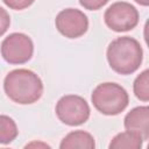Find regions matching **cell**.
I'll return each mask as SVG.
<instances>
[{
	"label": "cell",
	"mask_w": 149,
	"mask_h": 149,
	"mask_svg": "<svg viewBox=\"0 0 149 149\" xmlns=\"http://www.w3.org/2000/svg\"><path fill=\"white\" fill-rule=\"evenodd\" d=\"M127 130L140 134L144 141L149 137V108L148 106H137L130 109L123 120Z\"/></svg>",
	"instance_id": "cell-8"
},
{
	"label": "cell",
	"mask_w": 149,
	"mask_h": 149,
	"mask_svg": "<svg viewBox=\"0 0 149 149\" xmlns=\"http://www.w3.org/2000/svg\"><path fill=\"white\" fill-rule=\"evenodd\" d=\"M19 134L15 121L5 114H0V144L13 142Z\"/></svg>",
	"instance_id": "cell-11"
},
{
	"label": "cell",
	"mask_w": 149,
	"mask_h": 149,
	"mask_svg": "<svg viewBox=\"0 0 149 149\" xmlns=\"http://www.w3.org/2000/svg\"><path fill=\"white\" fill-rule=\"evenodd\" d=\"M143 137L132 130H126L122 133L116 134L111 143H109V149H140L143 143Z\"/></svg>",
	"instance_id": "cell-10"
},
{
	"label": "cell",
	"mask_w": 149,
	"mask_h": 149,
	"mask_svg": "<svg viewBox=\"0 0 149 149\" xmlns=\"http://www.w3.org/2000/svg\"><path fill=\"white\" fill-rule=\"evenodd\" d=\"M106 57L113 71L119 74H132L142 63L143 50L137 40L121 36L108 44Z\"/></svg>",
	"instance_id": "cell-2"
},
{
	"label": "cell",
	"mask_w": 149,
	"mask_h": 149,
	"mask_svg": "<svg viewBox=\"0 0 149 149\" xmlns=\"http://www.w3.org/2000/svg\"><path fill=\"white\" fill-rule=\"evenodd\" d=\"M3 3L14 10H22L34 3L35 0H2Z\"/></svg>",
	"instance_id": "cell-13"
},
{
	"label": "cell",
	"mask_w": 149,
	"mask_h": 149,
	"mask_svg": "<svg viewBox=\"0 0 149 149\" xmlns=\"http://www.w3.org/2000/svg\"><path fill=\"white\" fill-rule=\"evenodd\" d=\"M133 90L135 97L141 101L147 102L149 100V71L147 69L135 78Z\"/></svg>",
	"instance_id": "cell-12"
},
{
	"label": "cell",
	"mask_w": 149,
	"mask_h": 149,
	"mask_svg": "<svg viewBox=\"0 0 149 149\" xmlns=\"http://www.w3.org/2000/svg\"><path fill=\"white\" fill-rule=\"evenodd\" d=\"M91 100L97 111L105 115H118L129 102L127 91L116 83H101L92 92Z\"/></svg>",
	"instance_id": "cell-3"
},
{
	"label": "cell",
	"mask_w": 149,
	"mask_h": 149,
	"mask_svg": "<svg viewBox=\"0 0 149 149\" xmlns=\"http://www.w3.org/2000/svg\"><path fill=\"white\" fill-rule=\"evenodd\" d=\"M139 10L135 6L126 1L112 3L104 14L106 26L116 33L134 29L139 23Z\"/></svg>",
	"instance_id": "cell-5"
},
{
	"label": "cell",
	"mask_w": 149,
	"mask_h": 149,
	"mask_svg": "<svg viewBox=\"0 0 149 149\" xmlns=\"http://www.w3.org/2000/svg\"><path fill=\"white\" fill-rule=\"evenodd\" d=\"M109 0H79L80 6L88 10H98L104 7Z\"/></svg>",
	"instance_id": "cell-14"
},
{
	"label": "cell",
	"mask_w": 149,
	"mask_h": 149,
	"mask_svg": "<svg viewBox=\"0 0 149 149\" xmlns=\"http://www.w3.org/2000/svg\"><path fill=\"white\" fill-rule=\"evenodd\" d=\"M137 3H140L141 6H148L149 5V0H135Z\"/></svg>",
	"instance_id": "cell-16"
},
{
	"label": "cell",
	"mask_w": 149,
	"mask_h": 149,
	"mask_svg": "<svg viewBox=\"0 0 149 149\" xmlns=\"http://www.w3.org/2000/svg\"><path fill=\"white\" fill-rule=\"evenodd\" d=\"M56 115L68 126H79L85 123L90 118V106L87 101L76 94L63 95L56 104Z\"/></svg>",
	"instance_id": "cell-4"
},
{
	"label": "cell",
	"mask_w": 149,
	"mask_h": 149,
	"mask_svg": "<svg viewBox=\"0 0 149 149\" xmlns=\"http://www.w3.org/2000/svg\"><path fill=\"white\" fill-rule=\"evenodd\" d=\"M34 54L31 38L23 33H12L1 43L2 58L13 65L27 63Z\"/></svg>",
	"instance_id": "cell-6"
},
{
	"label": "cell",
	"mask_w": 149,
	"mask_h": 149,
	"mask_svg": "<svg viewBox=\"0 0 149 149\" xmlns=\"http://www.w3.org/2000/svg\"><path fill=\"white\" fill-rule=\"evenodd\" d=\"M55 24L57 30L68 38H78L88 29L87 16L77 8L61 10L55 19Z\"/></svg>",
	"instance_id": "cell-7"
},
{
	"label": "cell",
	"mask_w": 149,
	"mask_h": 149,
	"mask_svg": "<svg viewBox=\"0 0 149 149\" xmlns=\"http://www.w3.org/2000/svg\"><path fill=\"white\" fill-rule=\"evenodd\" d=\"M3 90L12 101L20 105H30L42 97L43 83L34 71L16 69L5 77Z\"/></svg>",
	"instance_id": "cell-1"
},
{
	"label": "cell",
	"mask_w": 149,
	"mask_h": 149,
	"mask_svg": "<svg viewBox=\"0 0 149 149\" xmlns=\"http://www.w3.org/2000/svg\"><path fill=\"white\" fill-rule=\"evenodd\" d=\"M10 24V16L8 14V12L0 7V36H2L9 28Z\"/></svg>",
	"instance_id": "cell-15"
},
{
	"label": "cell",
	"mask_w": 149,
	"mask_h": 149,
	"mask_svg": "<svg viewBox=\"0 0 149 149\" xmlns=\"http://www.w3.org/2000/svg\"><path fill=\"white\" fill-rule=\"evenodd\" d=\"M94 147H95L94 137L90 133L80 129L69 133L66 136L63 137L59 144L61 149H73V148L93 149Z\"/></svg>",
	"instance_id": "cell-9"
}]
</instances>
